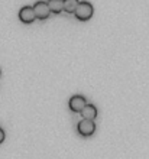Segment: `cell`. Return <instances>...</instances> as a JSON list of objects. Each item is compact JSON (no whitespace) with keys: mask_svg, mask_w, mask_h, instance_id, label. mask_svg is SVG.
I'll use <instances>...</instances> for the list:
<instances>
[{"mask_svg":"<svg viewBox=\"0 0 149 159\" xmlns=\"http://www.w3.org/2000/svg\"><path fill=\"white\" fill-rule=\"evenodd\" d=\"M93 13H94V10H93V6H91L88 2H80L78 7H77V10H75V17L78 19V20L81 22H87L91 19V16H93Z\"/></svg>","mask_w":149,"mask_h":159,"instance_id":"1","label":"cell"},{"mask_svg":"<svg viewBox=\"0 0 149 159\" xmlns=\"http://www.w3.org/2000/svg\"><path fill=\"white\" fill-rule=\"evenodd\" d=\"M77 130L78 133L84 138H88L91 134L95 132V125H94V120H87V119H83L81 121H78L77 125Z\"/></svg>","mask_w":149,"mask_h":159,"instance_id":"2","label":"cell"},{"mask_svg":"<svg viewBox=\"0 0 149 159\" xmlns=\"http://www.w3.org/2000/svg\"><path fill=\"white\" fill-rule=\"evenodd\" d=\"M33 10H35L36 19H39V20H45L51 13V9L46 2H36L35 6H33Z\"/></svg>","mask_w":149,"mask_h":159,"instance_id":"3","label":"cell"},{"mask_svg":"<svg viewBox=\"0 0 149 159\" xmlns=\"http://www.w3.org/2000/svg\"><path fill=\"white\" fill-rule=\"evenodd\" d=\"M19 19H21V22L22 23H25V25L32 23V22L36 19V15H35L33 7H30V6H25V7H22L21 10H19Z\"/></svg>","mask_w":149,"mask_h":159,"instance_id":"4","label":"cell"},{"mask_svg":"<svg viewBox=\"0 0 149 159\" xmlns=\"http://www.w3.org/2000/svg\"><path fill=\"white\" fill-rule=\"evenodd\" d=\"M86 104H87V101L83 96H72L68 103L71 111H74V113H81V110L86 107Z\"/></svg>","mask_w":149,"mask_h":159,"instance_id":"5","label":"cell"},{"mask_svg":"<svg viewBox=\"0 0 149 159\" xmlns=\"http://www.w3.org/2000/svg\"><path fill=\"white\" fill-rule=\"evenodd\" d=\"M81 117L87 119V120H94L97 117V109L93 104H86L83 110H81Z\"/></svg>","mask_w":149,"mask_h":159,"instance_id":"6","label":"cell"},{"mask_svg":"<svg viewBox=\"0 0 149 159\" xmlns=\"http://www.w3.org/2000/svg\"><path fill=\"white\" fill-rule=\"evenodd\" d=\"M48 6H49L52 13L59 15V13L64 10V0H49V2H48Z\"/></svg>","mask_w":149,"mask_h":159,"instance_id":"7","label":"cell"},{"mask_svg":"<svg viewBox=\"0 0 149 159\" xmlns=\"http://www.w3.org/2000/svg\"><path fill=\"white\" fill-rule=\"evenodd\" d=\"M78 4H80L78 0H64V10L67 13H75Z\"/></svg>","mask_w":149,"mask_h":159,"instance_id":"8","label":"cell"},{"mask_svg":"<svg viewBox=\"0 0 149 159\" xmlns=\"http://www.w3.org/2000/svg\"><path fill=\"white\" fill-rule=\"evenodd\" d=\"M3 140H4V132L3 129H0V143H3Z\"/></svg>","mask_w":149,"mask_h":159,"instance_id":"9","label":"cell"},{"mask_svg":"<svg viewBox=\"0 0 149 159\" xmlns=\"http://www.w3.org/2000/svg\"><path fill=\"white\" fill-rule=\"evenodd\" d=\"M0 74H2V71H0Z\"/></svg>","mask_w":149,"mask_h":159,"instance_id":"10","label":"cell"}]
</instances>
